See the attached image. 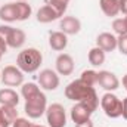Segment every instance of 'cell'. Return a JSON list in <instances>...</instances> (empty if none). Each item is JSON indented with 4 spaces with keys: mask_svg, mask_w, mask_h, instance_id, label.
Here are the masks:
<instances>
[{
    "mask_svg": "<svg viewBox=\"0 0 127 127\" xmlns=\"http://www.w3.org/2000/svg\"><path fill=\"white\" fill-rule=\"evenodd\" d=\"M65 96H66V99H69V100L86 103V105L90 106L93 111H96V108L99 106V97H97V93H96L95 87L87 86V84L83 83L80 78L71 81V83L65 87Z\"/></svg>",
    "mask_w": 127,
    "mask_h": 127,
    "instance_id": "cell-1",
    "label": "cell"
},
{
    "mask_svg": "<svg viewBox=\"0 0 127 127\" xmlns=\"http://www.w3.org/2000/svg\"><path fill=\"white\" fill-rule=\"evenodd\" d=\"M41 62H43V55L40 53V50L34 47L21 50L16 56V66L22 72H35L40 68Z\"/></svg>",
    "mask_w": 127,
    "mask_h": 127,
    "instance_id": "cell-2",
    "label": "cell"
},
{
    "mask_svg": "<svg viewBox=\"0 0 127 127\" xmlns=\"http://www.w3.org/2000/svg\"><path fill=\"white\" fill-rule=\"evenodd\" d=\"M46 109H47V97L43 92L27 99L24 105L25 114L28 115V118H32V120L40 118L43 114H46Z\"/></svg>",
    "mask_w": 127,
    "mask_h": 127,
    "instance_id": "cell-3",
    "label": "cell"
},
{
    "mask_svg": "<svg viewBox=\"0 0 127 127\" xmlns=\"http://www.w3.org/2000/svg\"><path fill=\"white\" fill-rule=\"evenodd\" d=\"M100 106L105 115L109 118H118L123 114V100L118 99V96H115L111 92H106L100 97Z\"/></svg>",
    "mask_w": 127,
    "mask_h": 127,
    "instance_id": "cell-4",
    "label": "cell"
},
{
    "mask_svg": "<svg viewBox=\"0 0 127 127\" xmlns=\"http://www.w3.org/2000/svg\"><path fill=\"white\" fill-rule=\"evenodd\" d=\"M0 37H3L7 43V47L19 49L24 46L27 35L19 28H13L10 25H0Z\"/></svg>",
    "mask_w": 127,
    "mask_h": 127,
    "instance_id": "cell-5",
    "label": "cell"
},
{
    "mask_svg": "<svg viewBox=\"0 0 127 127\" xmlns=\"http://www.w3.org/2000/svg\"><path fill=\"white\" fill-rule=\"evenodd\" d=\"M46 120L49 127H65L66 126V112L61 103H52L46 109Z\"/></svg>",
    "mask_w": 127,
    "mask_h": 127,
    "instance_id": "cell-6",
    "label": "cell"
},
{
    "mask_svg": "<svg viewBox=\"0 0 127 127\" xmlns=\"http://www.w3.org/2000/svg\"><path fill=\"white\" fill-rule=\"evenodd\" d=\"M0 81L7 86V87H16V86H22L24 84V72L15 66V65H7L3 68L1 71V78Z\"/></svg>",
    "mask_w": 127,
    "mask_h": 127,
    "instance_id": "cell-7",
    "label": "cell"
},
{
    "mask_svg": "<svg viewBox=\"0 0 127 127\" xmlns=\"http://www.w3.org/2000/svg\"><path fill=\"white\" fill-rule=\"evenodd\" d=\"M38 83H40V86L44 90H49V92L56 90L59 87V75H58L56 71L46 68V69L40 71V74H38Z\"/></svg>",
    "mask_w": 127,
    "mask_h": 127,
    "instance_id": "cell-8",
    "label": "cell"
},
{
    "mask_svg": "<svg viewBox=\"0 0 127 127\" xmlns=\"http://www.w3.org/2000/svg\"><path fill=\"white\" fill-rule=\"evenodd\" d=\"M97 84L106 92H114L120 87L118 77L111 71H99L97 72Z\"/></svg>",
    "mask_w": 127,
    "mask_h": 127,
    "instance_id": "cell-9",
    "label": "cell"
},
{
    "mask_svg": "<svg viewBox=\"0 0 127 127\" xmlns=\"http://www.w3.org/2000/svg\"><path fill=\"white\" fill-rule=\"evenodd\" d=\"M69 114H71V120H72L75 124H80V123H84V121L90 120V117H92V114H93V109H92L90 106H87L86 103L75 102V105L71 108Z\"/></svg>",
    "mask_w": 127,
    "mask_h": 127,
    "instance_id": "cell-10",
    "label": "cell"
},
{
    "mask_svg": "<svg viewBox=\"0 0 127 127\" xmlns=\"http://www.w3.org/2000/svg\"><path fill=\"white\" fill-rule=\"evenodd\" d=\"M59 28L66 35H75L81 30V22L75 16H64L59 22Z\"/></svg>",
    "mask_w": 127,
    "mask_h": 127,
    "instance_id": "cell-11",
    "label": "cell"
},
{
    "mask_svg": "<svg viewBox=\"0 0 127 127\" xmlns=\"http://www.w3.org/2000/svg\"><path fill=\"white\" fill-rule=\"evenodd\" d=\"M56 72L59 75H71L74 71V59L68 53H61L56 58Z\"/></svg>",
    "mask_w": 127,
    "mask_h": 127,
    "instance_id": "cell-12",
    "label": "cell"
},
{
    "mask_svg": "<svg viewBox=\"0 0 127 127\" xmlns=\"http://www.w3.org/2000/svg\"><path fill=\"white\" fill-rule=\"evenodd\" d=\"M96 46L100 47L105 53L117 49V37L111 32H100L96 37Z\"/></svg>",
    "mask_w": 127,
    "mask_h": 127,
    "instance_id": "cell-13",
    "label": "cell"
},
{
    "mask_svg": "<svg viewBox=\"0 0 127 127\" xmlns=\"http://www.w3.org/2000/svg\"><path fill=\"white\" fill-rule=\"evenodd\" d=\"M18 118L16 106H1L0 105V127H10Z\"/></svg>",
    "mask_w": 127,
    "mask_h": 127,
    "instance_id": "cell-14",
    "label": "cell"
},
{
    "mask_svg": "<svg viewBox=\"0 0 127 127\" xmlns=\"http://www.w3.org/2000/svg\"><path fill=\"white\" fill-rule=\"evenodd\" d=\"M49 46L53 50L61 52L68 46V35L62 31H52L49 34Z\"/></svg>",
    "mask_w": 127,
    "mask_h": 127,
    "instance_id": "cell-15",
    "label": "cell"
},
{
    "mask_svg": "<svg viewBox=\"0 0 127 127\" xmlns=\"http://www.w3.org/2000/svg\"><path fill=\"white\" fill-rule=\"evenodd\" d=\"M59 18H61V16L58 15V12H56L52 6H49V4L41 6V7L37 10V21H38L40 24H49V22L56 21V19H59Z\"/></svg>",
    "mask_w": 127,
    "mask_h": 127,
    "instance_id": "cell-16",
    "label": "cell"
},
{
    "mask_svg": "<svg viewBox=\"0 0 127 127\" xmlns=\"http://www.w3.org/2000/svg\"><path fill=\"white\" fill-rule=\"evenodd\" d=\"M19 95L13 89H0V105L1 106H18Z\"/></svg>",
    "mask_w": 127,
    "mask_h": 127,
    "instance_id": "cell-17",
    "label": "cell"
},
{
    "mask_svg": "<svg viewBox=\"0 0 127 127\" xmlns=\"http://www.w3.org/2000/svg\"><path fill=\"white\" fill-rule=\"evenodd\" d=\"M99 6H100L102 12L109 18H114L120 13V1L118 0H99Z\"/></svg>",
    "mask_w": 127,
    "mask_h": 127,
    "instance_id": "cell-18",
    "label": "cell"
},
{
    "mask_svg": "<svg viewBox=\"0 0 127 127\" xmlns=\"http://www.w3.org/2000/svg\"><path fill=\"white\" fill-rule=\"evenodd\" d=\"M0 19L3 22H15L18 21L16 18V7H15V3H6L0 7Z\"/></svg>",
    "mask_w": 127,
    "mask_h": 127,
    "instance_id": "cell-19",
    "label": "cell"
},
{
    "mask_svg": "<svg viewBox=\"0 0 127 127\" xmlns=\"http://www.w3.org/2000/svg\"><path fill=\"white\" fill-rule=\"evenodd\" d=\"M105 58H106V53L100 47H97V46L93 47V49H90L89 50V55H87L89 62H90V65H93V66L102 65V64L105 62Z\"/></svg>",
    "mask_w": 127,
    "mask_h": 127,
    "instance_id": "cell-20",
    "label": "cell"
},
{
    "mask_svg": "<svg viewBox=\"0 0 127 127\" xmlns=\"http://www.w3.org/2000/svg\"><path fill=\"white\" fill-rule=\"evenodd\" d=\"M15 7H16V18L18 21H27L32 13L31 6L27 1H15Z\"/></svg>",
    "mask_w": 127,
    "mask_h": 127,
    "instance_id": "cell-21",
    "label": "cell"
},
{
    "mask_svg": "<svg viewBox=\"0 0 127 127\" xmlns=\"http://www.w3.org/2000/svg\"><path fill=\"white\" fill-rule=\"evenodd\" d=\"M40 92L41 90H40V87L35 83H24L22 87H21V95H22V97L25 100L32 97V96H35L37 93H40Z\"/></svg>",
    "mask_w": 127,
    "mask_h": 127,
    "instance_id": "cell-22",
    "label": "cell"
},
{
    "mask_svg": "<svg viewBox=\"0 0 127 127\" xmlns=\"http://www.w3.org/2000/svg\"><path fill=\"white\" fill-rule=\"evenodd\" d=\"M80 80L83 83H86L87 86L95 87L96 84H97V72L93 71V69H84L81 72V75H80Z\"/></svg>",
    "mask_w": 127,
    "mask_h": 127,
    "instance_id": "cell-23",
    "label": "cell"
},
{
    "mask_svg": "<svg viewBox=\"0 0 127 127\" xmlns=\"http://www.w3.org/2000/svg\"><path fill=\"white\" fill-rule=\"evenodd\" d=\"M68 3L69 1H66V0H49L47 1V4L49 6H52L56 12H58V15L62 18L64 13L66 12V9H68Z\"/></svg>",
    "mask_w": 127,
    "mask_h": 127,
    "instance_id": "cell-24",
    "label": "cell"
},
{
    "mask_svg": "<svg viewBox=\"0 0 127 127\" xmlns=\"http://www.w3.org/2000/svg\"><path fill=\"white\" fill-rule=\"evenodd\" d=\"M112 30L118 35H126L127 34V24L124 18H115L112 21Z\"/></svg>",
    "mask_w": 127,
    "mask_h": 127,
    "instance_id": "cell-25",
    "label": "cell"
},
{
    "mask_svg": "<svg viewBox=\"0 0 127 127\" xmlns=\"http://www.w3.org/2000/svg\"><path fill=\"white\" fill-rule=\"evenodd\" d=\"M117 49L120 50L121 55L127 56V34L126 35H118L117 37Z\"/></svg>",
    "mask_w": 127,
    "mask_h": 127,
    "instance_id": "cell-26",
    "label": "cell"
},
{
    "mask_svg": "<svg viewBox=\"0 0 127 127\" xmlns=\"http://www.w3.org/2000/svg\"><path fill=\"white\" fill-rule=\"evenodd\" d=\"M12 127H32V123L30 121V120H27V118H21V117H18V118L13 121Z\"/></svg>",
    "mask_w": 127,
    "mask_h": 127,
    "instance_id": "cell-27",
    "label": "cell"
},
{
    "mask_svg": "<svg viewBox=\"0 0 127 127\" xmlns=\"http://www.w3.org/2000/svg\"><path fill=\"white\" fill-rule=\"evenodd\" d=\"M6 52H7V43H6V40L3 37H0V59Z\"/></svg>",
    "mask_w": 127,
    "mask_h": 127,
    "instance_id": "cell-28",
    "label": "cell"
},
{
    "mask_svg": "<svg viewBox=\"0 0 127 127\" xmlns=\"http://www.w3.org/2000/svg\"><path fill=\"white\" fill-rule=\"evenodd\" d=\"M120 1V12H123L127 16V0H118Z\"/></svg>",
    "mask_w": 127,
    "mask_h": 127,
    "instance_id": "cell-29",
    "label": "cell"
},
{
    "mask_svg": "<svg viewBox=\"0 0 127 127\" xmlns=\"http://www.w3.org/2000/svg\"><path fill=\"white\" fill-rule=\"evenodd\" d=\"M75 127H95V124H93V121H92V120H87V121H84V123L75 124Z\"/></svg>",
    "mask_w": 127,
    "mask_h": 127,
    "instance_id": "cell-30",
    "label": "cell"
},
{
    "mask_svg": "<svg viewBox=\"0 0 127 127\" xmlns=\"http://www.w3.org/2000/svg\"><path fill=\"white\" fill-rule=\"evenodd\" d=\"M123 118L124 120H127V97L126 99H123Z\"/></svg>",
    "mask_w": 127,
    "mask_h": 127,
    "instance_id": "cell-31",
    "label": "cell"
},
{
    "mask_svg": "<svg viewBox=\"0 0 127 127\" xmlns=\"http://www.w3.org/2000/svg\"><path fill=\"white\" fill-rule=\"evenodd\" d=\"M123 86L126 87V90H127V74L124 75V77H123Z\"/></svg>",
    "mask_w": 127,
    "mask_h": 127,
    "instance_id": "cell-32",
    "label": "cell"
},
{
    "mask_svg": "<svg viewBox=\"0 0 127 127\" xmlns=\"http://www.w3.org/2000/svg\"><path fill=\"white\" fill-rule=\"evenodd\" d=\"M32 127H46V126H40V124H32Z\"/></svg>",
    "mask_w": 127,
    "mask_h": 127,
    "instance_id": "cell-33",
    "label": "cell"
},
{
    "mask_svg": "<svg viewBox=\"0 0 127 127\" xmlns=\"http://www.w3.org/2000/svg\"><path fill=\"white\" fill-rule=\"evenodd\" d=\"M124 19H126V24H127V16H124Z\"/></svg>",
    "mask_w": 127,
    "mask_h": 127,
    "instance_id": "cell-34",
    "label": "cell"
},
{
    "mask_svg": "<svg viewBox=\"0 0 127 127\" xmlns=\"http://www.w3.org/2000/svg\"><path fill=\"white\" fill-rule=\"evenodd\" d=\"M18 1H27V0H18Z\"/></svg>",
    "mask_w": 127,
    "mask_h": 127,
    "instance_id": "cell-35",
    "label": "cell"
},
{
    "mask_svg": "<svg viewBox=\"0 0 127 127\" xmlns=\"http://www.w3.org/2000/svg\"><path fill=\"white\" fill-rule=\"evenodd\" d=\"M0 78H1V72H0Z\"/></svg>",
    "mask_w": 127,
    "mask_h": 127,
    "instance_id": "cell-36",
    "label": "cell"
},
{
    "mask_svg": "<svg viewBox=\"0 0 127 127\" xmlns=\"http://www.w3.org/2000/svg\"><path fill=\"white\" fill-rule=\"evenodd\" d=\"M66 1H69V0H66Z\"/></svg>",
    "mask_w": 127,
    "mask_h": 127,
    "instance_id": "cell-37",
    "label": "cell"
}]
</instances>
